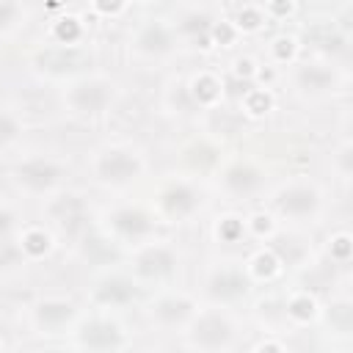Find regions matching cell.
I'll return each mask as SVG.
<instances>
[{
	"label": "cell",
	"mask_w": 353,
	"mask_h": 353,
	"mask_svg": "<svg viewBox=\"0 0 353 353\" xmlns=\"http://www.w3.org/2000/svg\"><path fill=\"white\" fill-rule=\"evenodd\" d=\"M91 171L97 176V182L110 185V188H121V185L135 182L143 174V160L130 146H105L94 154Z\"/></svg>",
	"instance_id": "1"
},
{
	"label": "cell",
	"mask_w": 353,
	"mask_h": 353,
	"mask_svg": "<svg viewBox=\"0 0 353 353\" xmlns=\"http://www.w3.org/2000/svg\"><path fill=\"white\" fill-rule=\"evenodd\" d=\"M116 99V83L99 74L80 77L66 85L63 102L74 116H99L105 113Z\"/></svg>",
	"instance_id": "2"
},
{
	"label": "cell",
	"mask_w": 353,
	"mask_h": 353,
	"mask_svg": "<svg viewBox=\"0 0 353 353\" xmlns=\"http://www.w3.org/2000/svg\"><path fill=\"white\" fill-rule=\"evenodd\" d=\"M232 339H234V325L218 309L196 312L190 317V323H188V342H190V347H199V350H223V347L232 345Z\"/></svg>",
	"instance_id": "3"
},
{
	"label": "cell",
	"mask_w": 353,
	"mask_h": 353,
	"mask_svg": "<svg viewBox=\"0 0 353 353\" xmlns=\"http://www.w3.org/2000/svg\"><path fill=\"white\" fill-rule=\"evenodd\" d=\"M273 207L281 218L306 221V218H314L320 212L323 196H320L317 185H312V182H290L276 193Z\"/></svg>",
	"instance_id": "4"
},
{
	"label": "cell",
	"mask_w": 353,
	"mask_h": 353,
	"mask_svg": "<svg viewBox=\"0 0 353 353\" xmlns=\"http://www.w3.org/2000/svg\"><path fill=\"white\" fill-rule=\"evenodd\" d=\"M63 179V168L52 157H28L14 168V182L28 193H52Z\"/></svg>",
	"instance_id": "5"
},
{
	"label": "cell",
	"mask_w": 353,
	"mask_h": 353,
	"mask_svg": "<svg viewBox=\"0 0 353 353\" xmlns=\"http://www.w3.org/2000/svg\"><path fill=\"white\" fill-rule=\"evenodd\" d=\"M157 210L168 221H185L201 210V193L190 182H168L157 193Z\"/></svg>",
	"instance_id": "6"
},
{
	"label": "cell",
	"mask_w": 353,
	"mask_h": 353,
	"mask_svg": "<svg viewBox=\"0 0 353 353\" xmlns=\"http://www.w3.org/2000/svg\"><path fill=\"white\" fill-rule=\"evenodd\" d=\"M105 221H108V232L124 243H141L154 232L152 215H146L141 207H116L108 212Z\"/></svg>",
	"instance_id": "7"
},
{
	"label": "cell",
	"mask_w": 353,
	"mask_h": 353,
	"mask_svg": "<svg viewBox=\"0 0 353 353\" xmlns=\"http://www.w3.org/2000/svg\"><path fill=\"white\" fill-rule=\"evenodd\" d=\"M135 273L143 279H163L176 268V251L165 243H146L135 254Z\"/></svg>",
	"instance_id": "8"
},
{
	"label": "cell",
	"mask_w": 353,
	"mask_h": 353,
	"mask_svg": "<svg viewBox=\"0 0 353 353\" xmlns=\"http://www.w3.org/2000/svg\"><path fill=\"white\" fill-rule=\"evenodd\" d=\"M77 345L88 347V350H119V347H124V334L116 323H110L105 317H94L80 325Z\"/></svg>",
	"instance_id": "9"
},
{
	"label": "cell",
	"mask_w": 353,
	"mask_h": 353,
	"mask_svg": "<svg viewBox=\"0 0 353 353\" xmlns=\"http://www.w3.org/2000/svg\"><path fill=\"white\" fill-rule=\"evenodd\" d=\"M221 185H223V190L226 193H232V196H254L262 185H265V174L254 165V163H245V160H237V163H232V165H226L223 168V174H221Z\"/></svg>",
	"instance_id": "10"
},
{
	"label": "cell",
	"mask_w": 353,
	"mask_h": 353,
	"mask_svg": "<svg viewBox=\"0 0 353 353\" xmlns=\"http://www.w3.org/2000/svg\"><path fill=\"white\" fill-rule=\"evenodd\" d=\"M193 314H196V303L188 295H163L152 303V320L163 328L188 325Z\"/></svg>",
	"instance_id": "11"
},
{
	"label": "cell",
	"mask_w": 353,
	"mask_h": 353,
	"mask_svg": "<svg viewBox=\"0 0 353 353\" xmlns=\"http://www.w3.org/2000/svg\"><path fill=\"white\" fill-rule=\"evenodd\" d=\"M176 44V30L168 28L163 19H149L138 33H135V50L143 55H168Z\"/></svg>",
	"instance_id": "12"
},
{
	"label": "cell",
	"mask_w": 353,
	"mask_h": 353,
	"mask_svg": "<svg viewBox=\"0 0 353 353\" xmlns=\"http://www.w3.org/2000/svg\"><path fill=\"white\" fill-rule=\"evenodd\" d=\"M292 80H295V88L312 97H320L336 88V72L323 63H298Z\"/></svg>",
	"instance_id": "13"
},
{
	"label": "cell",
	"mask_w": 353,
	"mask_h": 353,
	"mask_svg": "<svg viewBox=\"0 0 353 353\" xmlns=\"http://www.w3.org/2000/svg\"><path fill=\"white\" fill-rule=\"evenodd\" d=\"M85 215H88L85 201H83L80 196H74V193L58 196V199L50 204V218H52L63 232H77V229H83Z\"/></svg>",
	"instance_id": "14"
},
{
	"label": "cell",
	"mask_w": 353,
	"mask_h": 353,
	"mask_svg": "<svg viewBox=\"0 0 353 353\" xmlns=\"http://www.w3.org/2000/svg\"><path fill=\"white\" fill-rule=\"evenodd\" d=\"M135 284L127 276H108L94 287V301L102 306H124L135 298Z\"/></svg>",
	"instance_id": "15"
},
{
	"label": "cell",
	"mask_w": 353,
	"mask_h": 353,
	"mask_svg": "<svg viewBox=\"0 0 353 353\" xmlns=\"http://www.w3.org/2000/svg\"><path fill=\"white\" fill-rule=\"evenodd\" d=\"M74 317V306L69 301H61V298H50V301H41L36 309H33V320L39 328L55 334L61 331L69 320Z\"/></svg>",
	"instance_id": "16"
},
{
	"label": "cell",
	"mask_w": 353,
	"mask_h": 353,
	"mask_svg": "<svg viewBox=\"0 0 353 353\" xmlns=\"http://www.w3.org/2000/svg\"><path fill=\"white\" fill-rule=\"evenodd\" d=\"M207 287H210V295H215L221 301H232V298H240L248 290V281H245V276L240 270L223 268V270L212 273V279H210Z\"/></svg>",
	"instance_id": "17"
},
{
	"label": "cell",
	"mask_w": 353,
	"mask_h": 353,
	"mask_svg": "<svg viewBox=\"0 0 353 353\" xmlns=\"http://www.w3.org/2000/svg\"><path fill=\"white\" fill-rule=\"evenodd\" d=\"M190 94H193V99H196L199 105H215V102L221 99V83H218L212 74L201 72V74L193 77Z\"/></svg>",
	"instance_id": "18"
},
{
	"label": "cell",
	"mask_w": 353,
	"mask_h": 353,
	"mask_svg": "<svg viewBox=\"0 0 353 353\" xmlns=\"http://www.w3.org/2000/svg\"><path fill=\"white\" fill-rule=\"evenodd\" d=\"M210 30H212V19L204 11H190L179 19V33L182 36L196 39V36H210Z\"/></svg>",
	"instance_id": "19"
},
{
	"label": "cell",
	"mask_w": 353,
	"mask_h": 353,
	"mask_svg": "<svg viewBox=\"0 0 353 353\" xmlns=\"http://www.w3.org/2000/svg\"><path fill=\"white\" fill-rule=\"evenodd\" d=\"M80 61H83V55L74 52V50H69L66 55H63V52H47V55H41L44 69H47V72H55V74H61V72H66V69H74V66H69V63H80Z\"/></svg>",
	"instance_id": "20"
},
{
	"label": "cell",
	"mask_w": 353,
	"mask_h": 353,
	"mask_svg": "<svg viewBox=\"0 0 353 353\" xmlns=\"http://www.w3.org/2000/svg\"><path fill=\"white\" fill-rule=\"evenodd\" d=\"M80 36H83V28H80V22L72 19V17H66V19H61V22L55 25V39H58L61 44H66V47H72L74 41H80Z\"/></svg>",
	"instance_id": "21"
},
{
	"label": "cell",
	"mask_w": 353,
	"mask_h": 353,
	"mask_svg": "<svg viewBox=\"0 0 353 353\" xmlns=\"http://www.w3.org/2000/svg\"><path fill=\"white\" fill-rule=\"evenodd\" d=\"M22 248H25L28 254L39 256V254H44V251L50 248V237H47L44 232H39V229H30V232L22 237Z\"/></svg>",
	"instance_id": "22"
},
{
	"label": "cell",
	"mask_w": 353,
	"mask_h": 353,
	"mask_svg": "<svg viewBox=\"0 0 353 353\" xmlns=\"http://www.w3.org/2000/svg\"><path fill=\"white\" fill-rule=\"evenodd\" d=\"M287 312H290L292 317H298V320H309V317H314V301H312L309 295H295V298L290 301Z\"/></svg>",
	"instance_id": "23"
},
{
	"label": "cell",
	"mask_w": 353,
	"mask_h": 353,
	"mask_svg": "<svg viewBox=\"0 0 353 353\" xmlns=\"http://www.w3.org/2000/svg\"><path fill=\"white\" fill-rule=\"evenodd\" d=\"M22 8L17 0H0V30H11L19 19Z\"/></svg>",
	"instance_id": "24"
},
{
	"label": "cell",
	"mask_w": 353,
	"mask_h": 353,
	"mask_svg": "<svg viewBox=\"0 0 353 353\" xmlns=\"http://www.w3.org/2000/svg\"><path fill=\"white\" fill-rule=\"evenodd\" d=\"M17 135H19V121H17L11 113L0 110V146L11 143Z\"/></svg>",
	"instance_id": "25"
},
{
	"label": "cell",
	"mask_w": 353,
	"mask_h": 353,
	"mask_svg": "<svg viewBox=\"0 0 353 353\" xmlns=\"http://www.w3.org/2000/svg\"><path fill=\"white\" fill-rule=\"evenodd\" d=\"M268 108H270V97H268L265 91H248V94H245V110H248V113L259 116V113H265Z\"/></svg>",
	"instance_id": "26"
},
{
	"label": "cell",
	"mask_w": 353,
	"mask_h": 353,
	"mask_svg": "<svg viewBox=\"0 0 353 353\" xmlns=\"http://www.w3.org/2000/svg\"><path fill=\"white\" fill-rule=\"evenodd\" d=\"M276 268H279V256H276L273 251H265V254H256V256H254V270H256L259 276H270Z\"/></svg>",
	"instance_id": "27"
},
{
	"label": "cell",
	"mask_w": 353,
	"mask_h": 353,
	"mask_svg": "<svg viewBox=\"0 0 353 353\" xmlns=\"http://www.w3.org/2000/svg\"><path fill=\"white\" fill-rule=\"evenodd\" d=\"M331 320H334V325H336L339 331H347V328H350V306H347V303L334 306V309H331Z\"/></svg>",
	"instance_id": "28"
},
{
	"label": "cell",
	"mask_w": 353,
	"mask_h": 353,
	"mask_svg": "<svg viewBox=\"0 0 353 353\" xmlns=\"http://www.w3.org/2000/svg\"><path fill=\"white\" fill-rule=\"evenodd\" d=\"M331 254H334L336 259H342V262H345V259L350 256V237H347V234L334 237V240H331Z\"/></svg>",
	"instance_id": "29"
},
{
	"label": "cell",
	"mask_w": 353,
	"mask_h": 353,
	"mask_svg": "<svg viewBox=\"0 0 353 353\" xmlns=\"http://www.w3.org/2000/svg\"><path fill=\"white\" fill-rule=\"evenodd\" d=\"M237 19H240V28H245V30H256L259 22H262V14L254 11V8H245V11H240Z\"/></svg>",
	"instance_id": "30"
},
{
	"label": "cell",
	"mask_w": 353,
	"mask_h": 353,
	"mask_svg": "<svg viewBox=\"0 0 353 353\" xmlns=\"http://www.w3.org/2000/svg\"><path fill=\"white\" fill-rule=\"evenodd\" d=\"M121 3H124V0H94V6H97L102 14H116V11L121 8Z\"/></svg>",
	"instance_id": "31"
},
{
	"label": "cell",
	"mask_w": 353,
	"mask_h": 353,
	"mask_svg": "<svg viewBox=\"0 0 353 353\" xmlns=\"http://www.w3.org/2000/svg\"><path fill=\"white\" fill-rule=\"evenodd\" d=\"M273 44H276V52H279V58L284 61V58H290V52H292V44H295V41H292V39H276Z\"/></svg>",
	"instance_id": "32"
},
{
	"label": "cell",
	"mask_w": 353,
	"mask_h": 353,
	"mask_svg": "<svg viewBox=\"0 0 353 353\" xmlns=\"http://www.w3.org/2000/svg\"><path fill=\"white\" fill-rule=\"evenodd\" d=\"M11 226H14V215H11L8 210H3V207H0V237H3V234H8V232H11Z\"/></svg>",
	"instance_id": "33"
},
{
	"label": "cell",
	"mask_w": 353,
	"mask_h": 353,
	"mask_svg": "<svg viewBox=\"0 0 353 353\" xmlns=\"http://www.w3.org/2000/svg\"><path fill=\"white\" fill-rule=\"evenodd\" d=\"M223 226H226V229H223V237H226V240H234V237H237V232L243 229V226L237 223V218H226V223H223Z\"/></svg>",
	"instance_id": "34"
},
{
	"label": "cell",
	"mask_w": 353,
	"mask_h": 353,
	"mask_svg": "<svg viewBox=\"0 0 353 353\" xmlns=\"http://www.w3.org/2000/svg\"><path fill=\"white\" fill-rule=\"evenodd\" d=\"M135 3H149V0H135Z\"/></svg>",
	"instance_id": "35"
}]
</instances>
